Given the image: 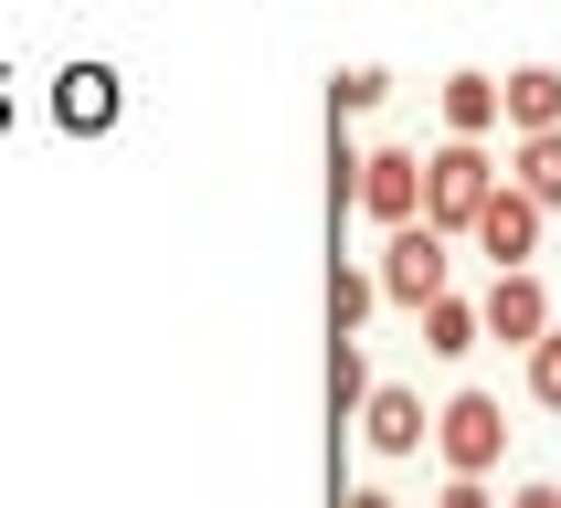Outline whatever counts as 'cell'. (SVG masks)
I'll list each match as a JSON object with an SVG mask.
<instances>
[{"label":"cell","mask_w":561,"mask_h":508,"mask_svg":"<svg viewBox=\"0 0 561 508\" xmlns=\"http://www.w3.org/2000/svg\"><path fill=\"white\" fill-rule=\"evenodd\" d=\"M371 286H381V308H413V318H424L435 297H456V244L424 233V222H403V233H381Z\"/></svg>","instance_id":"1"},{"label":"cell","mask_w":561,"mask_h":508,"mask_svg":"<svg viewBox=\"0 0 561 508\" xmlns=\"http://www.w3.org/2000/svg\"><path fill=\"white\" fill-rule=\"evenodd\" d=\"M488 190H499V159L467 149V138H445V149H424V233H467L477 212H488Z\"/></svg>","instance_id":"2"},{"label":"cell","mask_w":561,"mask_h":508,"mask_svg":"<svg viewBox=\"0 0 561 508\" xmlns=\"http://www.w3.org/2000/svg\"><path fill=\"white\" fill-rule=\"evenodd\" d=\"M435 455H445V476H499V455H508V403L499 392H445V413H435Z\"/></svg>","instance_id":"3"},{"label":"cell","mask_w":561,"mask_h":508,"mask_svg":"<svg viewBox=\"0 0 561 508\" xmlns=\"http://www.w3.org/2000/svg\"><path fill=\"white\" fill-rule=\"evenodd\" d=\"M350 212H371L381 233L424 222V149H360V181H350Z\"/></svg>","instance_id":"4"},{"label":"cell","mask_w":561,"mask_h":508,"mask_svg":"<svg viewBox=\"0 0 561 508\" xmlns=\"http://www.w3.org/2000/svg\"><path fill=\"white\" fill-rule=\"evenodd\" d=\"M551 328H561V318H551L540 265H530V276H488V297H477V339H499V349H519V360H530Z\"/></svg>","instance_id":"5"},{"label":"cell","mask_w":561,"mask_h":508,"mask_svg":"<svg viewBox=\"0 0 561 508\" xmlns=\"http://www.w3.org/2000/svg\"><path fill=\"white\" fill-rule=\"evenodd\" d=\"M467 244L488 254L499 276H530V254H540V212H530V201H519V190L499 181V190H488V212L467 222Z\"/></svg>","instance_id":"6"},{"label":"cell","mask_w":561,"mask_h":508,"mask_svg":"<svg viewBox=\"0 0 561 508\" xmlns=\"http://www.w3.org/2000/svg\"><path fill=\"white\" fill-rule=\"evenodd\" d=\"M360 444H371V455H424V444H435V413H424V392H403V381H371V403H360Z\"/></svg>","instance_id":"7"},{"label":"cell","mask_w":561,"mask_h":508,"mask_svg":"<svg viewBox=\"0 0 561 508\" xmlns=\"http://www.w3.org/2000/svg\"><path fill=\"white\" fill-rule=\"evenodd\" d=\"M117 106H127L117 64H64V74H54V117L75 127V138H106V127H117Z\"/></svg>","instance_id":"8"},{"label":"cell","mask_w":561,"mask_h":508,"mask_svg":"<svg viewBox=\"0 0 561 508\" xmlns=\"http://www.w3.org/2000/svg\"><path fill=\"white\" fill-rule=\"evenodd\" d=\"M499 127H508V138H561V64L499 74Z\"/></svg>","instance_id":"9"},{"label":"cell","mask_w":561,"mask_h":508,"mask_svg":"<svg viewBox=\"0 0 561 508\" xmlns=\"http://www.w3.org/2000/svg\"><path fill=\"white\" fill-rule=\"evenodd\" d=\"M445 138H467V149H488L499 138V74H445Z\"/></svg>","instance_id":"10"},{"label":"cell","mask_w":561,"mask_h":508,"mask_svg":"<svg viewBox=\"0 0 561 508\" xmlns=\"http://www.w3.org/2000/svg\"><path fill=\"white\" fill-rule=\"evenodd\" d=\"M508 190L551 222L561 212V138H508Z\"/></svg>","instance_id":"11"},{"label":"cell","mask_w":561,"mask_h":508,"mask_svg":"<svg viewBox=\"0 0 561 508\" xmlns=\"http://www.w3.org/2000/svg\"><path fill=\"white\" fill-rule=\"evenodd\" d=\"M381 308V286H371V265H360V254H340V276H329V328H340V339H360V318Z\"/></svg>","instance_id":"12"},{"label":"cell","mask_w":561,"mask_h":508,"mask_svg":"<svg viewBox=\"0 0 561 508\" xmlns=\"http://www.w3.org/2000/svg\"><path fill=\"white\" fill-rule=\"evenodd\" d=\"M329 403H340V424H360V403H371V349L360 339H329Z\"/></svg>","instance_id":"13"},{"label":"cell","mask_w":561,"mask_h":508,"mask_svg":"<svg viewBox=\"0 0 561 508\" xmlns=\"http://www.w3.org/2000/svg\"><path fill=\"white\" fill-rule=\"evenodd\" d=\"M424 349H435V360H467L477 349V297H435V308H424Z\"/></svg>","instance_id":"14"},{"label":"cell","mask_w":561,"mask_h":508,"mask_svg":"<svg viewBox=\"0 0 561 508\" xmlns=\"http://www.w3.org/2000/svg\"><path fill=\"white\" fill-rule=\"evenodd\" d=\"M381 95H392V74H381V64H350L340 85H329V117H371Z\"/></svg>","instance_id":"15"},{"label":"cell","mask_w":561,"mask_h":508,"mask_svg":"<svg viewBox=\"0 0 561 508\" xmlns=\"http://www.w3.org/2000/svg\"><path fill=\"white\" fill-rule=\"evenodd\" d=\"M519 381H530V403H540V413H561V328L530 349V360H519Z\"/></svg>","instance_id":"16"},{"label":"cell","mask_w":561,"mask_h":508,"mask_svg":"<svg viewBox=\"0 0 561 508\" xmlns=\"http://www.w3.org/2000/svg\"><path fill=\"white\" fill-rule=\"evenodd\" d=\"M435 508H499V498H488L477 476H445V487H435Z\"/></svg>","instance_id":"17"},{"label":"cell","mask_w":561,"mask_h":508,"mask_svg":"<svg viewBox=\"0 0 561 508\" xmlns=\"http://www.w3.org/2000/svg\"><path fill=\"white\" fill-rule=\"evenodd\" d=\"M508 508H561V487H551V476H519V487H508Z\"/></svg>","instance_id":"18"},{"label":"cell","mask_w":561,"mask_h":508,"mask_svg":"<svg viewBox=\"0 0 561 508\" xmlns=\"http://www.w3.org/2000/svg\"><path fill=\"white\" fill-rule=\"evenodd\" d=\"M340 508H403V498H381V487H350V498Z\"/></svg>","instance_id":"19"},{"label":"cell","mask_w":561,"mask_h":508,"mask_svg":"<svg viewBox=\"0 0 561 508\" xmlns=\"http://www.w3.org/2000/svg\"><path fill=\"white\" fill-rule=\"evenodd\" d=\"M0 127H11V74H0Z\"/></svg>","instance_id":"20"}]
</instances>
